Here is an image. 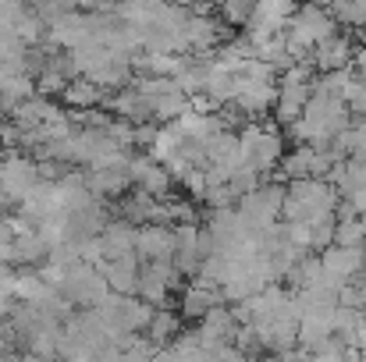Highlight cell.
Here are the masks:
<instances>
[{"label": "cell", "mask_w": 366, "mask_h": 362, "mask_svg": "<svg viewBox=\"0 0 366 362\" xmlns=\"http://www.w3.org/2000/svg\"><path fill=\"white\" fill-rule=\"evenodd\" d=\"M349 57H352V46H349V39H338V36L324 39V43L313 50V61H317V68H324V71L349 68Z\"/></svg>", "instance_id": "1"}, {"label": "cell", "mask_w": 366, "mask_h": 362, "mask_svg": "<svg viewBox=\"0 0 366 362\" xmlns=\"http://www.w3.org/2000/svg\"><path fill=\"white\" fill-rule=\"evenodd\" d=\"M360 252L356 248H345V245H338V248H331L327 256H324V270L335 277V281H345V277H352L356 270H360Z\"/></svg>", "instance_id": "2"}, {"label": "cell", "mask_w": 366, "mask_h": 362, "mask_svg": "<svg viewBox=\"0 0 366 362\" xmlns=\"http://www.w3.org/2000/svg\"><path fill=\"white\" fill-rule=\"evenodd\" d=\"M221 7H224V18H228L232 25H249L256 0H228V4H221Z\"/></svg>", "instance_id": "3"}, {"label": "cell", "mask_w": 366, "mask_h": 362, "mask_svg": "<svg viewBox=\"0 0 366 362\" xmlns=\"http://www.w3.org/2000/svg\"><path fill=\"white\" fill-rule=\"evenodd\" d=\"M356 68H360V75L366 79V46L360 50V54H356Z\"/></svg>", "instance_id": "4"}]
</instances>
